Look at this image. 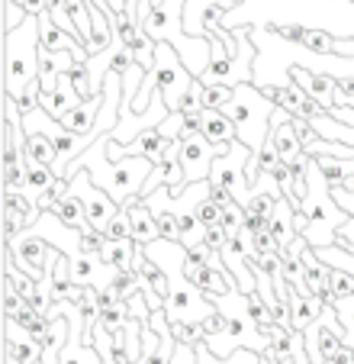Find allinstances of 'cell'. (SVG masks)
<instances>
[{
	"label": "cell",
	"instance_id": "6da1fadb",
	"mask_svg": "<svg viewBox=\"0 0 354 364\" xmlns=\"http://www.w3.org/2000/svg\"><path fill=\"white\" fill-rule=\"evenodd\" d=\"M107 139H97L90 149H84L81 155H77L75 161L68 165V171H65V178H75L77 171H84L87 168L90 178L97 181V184L103 187V191L109 193V197L116 200V203H126L129 197H142V184L149 181V174L155 171V161L142 159V155H129V159L123 161H109L107 155Z\"/></svg>",
	"mask_w": 354,
	"mask_h": 364
},
{
	"label": "cell",
	"instance_id": "7a4b0ae2",
	"mask_svg": "<svg viewBox=\"0 0 354 364\" xmlns=\"http://www.w3.org/2000/svg\"><path fill=\"white\" fill-rule=\"evenodd\" d=\"M39 16H26L4 39L7 52V97L20 100L36 81H39Z\"/></svg>",
	"mask_w": 354,
	"mask_h": 364
},
{
	"label": "cell",
	"instance_id": "3957f363",
	"mask_svg": "<svg viewBox=\"0 0 354 364\" xmlns=\"http://www.w3.org/2000/svg\"><path fill=\"white\" fill-rule=\"evenodd\" d=\"M225 117L235 123L239 139L248 145L252 151H258L267 142L271 132V117H274V103L261 94V87L254 81H242L235 84V94L225 107H219Z\"/></svg>",
	"mask_w": 354,
	"mask_h": 364
},
{
	"label": "cell",
	"instance_id": "277c9868",
	"mask_svg": "<svg viewBox=\"0 0 354 364\" xmlns=\"http://www.w3.org/2000/svg\"><path fill=\"white\" fill-rule=\"evenodd\" d=\"M155 75H158V90H161L168 110H181V97L191 87L193 75L187 65H181V52L174 48V42H158L155 46Z\"/></svg>",
	"mask_w": 354,
	"mask_h": 364
},
{
	"label": "cell",
	"instance_id": "5b68a950",
	"mask_svg": "<svg viewBox=\"0 0 354 364\" xmlns=\"http://www.w3.org/2000/svg\"><path fill=\"white\" fill-rule=\"evenodd\" d=\"M229 149L232 145H213L203 132L191 139H177V151H181V165H184L187 184H203L213 174V161L219 155H225Z\"/></svg>",
	"mask_w": 354,
	"mask_h": 364
},
{
	"label": "cell",
	"instance_id": "8992f818",
	"mask_svg": "<svg viewBox=\"0 0 354 364\" xmlns=\"http://www.w3.org/2000/svg\"><path fill=\"white\" fill-rule=\"evenodd\" d=\"M71 191H75L77 197L84 200V210H87L90 229H100V232H107L109 220L119 213V203H116V200L109 197V193L103 191V187L97 184L94 178H90L87 168H84L81 174H75V178H71Z\"/></svg>",
	"mask_w": 354,
	"mask_h": 364
},
{
	"label": "cell",
	"instance_id": "52a82bcc",
	"mask_svg": "<svg viewBox=\"0 0 354 364\" xmlns=\"http://www.w3.org/2000/svg\"><path fill=\"white\" fill-rule=\"evenodd\" d=\"M213 309H216L213 300L200 287H193L187 277H184V284H171L168 296H164V313H168L171 323H181V319L200 323L203 316H210Z\"/></svg>",
	"mask_w": 354,
	"mask_h": 364
},
{
	"label": "cell",
	"instance_id": "ba28073f",
	"mask_svg": "<svg viewBox=\"0 0 354 364\" xmlns=\"http://www.w3.org/2000/svg\"><path fill=\"white\" fill-rule=\"evenodd\" d=\"M248 159H252V149H248L242 139H235V142H232V149L213 161V174H210V178L219 181L222 187H229V191L235 193V200H242L248 193V187H252L248 174H242V168L248 165Z\"/></svg>",
	"mask_w": 354,
	"mask_h": 364
},
{
	"label": "cell",
	"instance_id": "9c48e42d",
	"mask_svg": "<svg viewBox=\"0 0 354 364\" xmlns=\"http://www.w3.org/2000/svg\"><path fill=\"white\" fill-rule=\"evenodd\" d=\"M48 255H52V248H48V242L42 239V235L23 232V235H16L14 242H7V258L23 274H33L36 281L48 277V262H52Z\"/></svg>",
	"mask_w": 354,
	"mask_h": 364
},
{
	"label": "cell",
	"instance_id": "30bf717a",
	"mask_svg": "<svg viewBox=\"0 0 354 364\" xmlns=\"http://www.w3.org/2000/svg\"><path fill=\"white\" fill-rule=\"evenodd\" d=\"M184 277L193 284V287L203 290L210 300L229 296L232 290L239 287V284H235V277L225 274V271L216 268V264H191V262H184Z\"/></svg>",
	"mask_w": 354,
	"mask_h": 364
},
{
	"label": "cell",
	"instance_id": "8fae6325",
	"mask_svg": "<svg viewBox=\"0 0 354 364\" xmlns=\"http://www.w3.org/2000/svg\"><path fill=\"white\" fill-rule=\"evenodd\" d=\"M290 81L300 84L313 100H319L326 107V113L332 110L335 103H338V77H328V75H316V71H306L300 65H293L290 68Z\"/></svg>",
	"mask_w": 354,
	"mask_h": 364
},
{
	"label": "cell",
	"instance_id": "7c38bea8",
	"mask_svg": "<svg viewBox=\"0 0 354 364\" xmlns=\"http://www.w3.org/2000/svg\"><path fill=\"white\" fill-rule=\"evenodd\" d=\"M129 213V223H132V239L139 242V245H151V242H158L161 235H158V226H155V210H151V203L145 197H129L126 203H119Z\"/></svg>",
	"mask_w": 354,
	"mask_h": 364
},
{
	"label": "cell",
	"instance_id": "4fadbf2b",
	"mask_svg": "<svg viewBox=\"0 0 354 364\" xmlns=\"http://www.w3.org/2000/svg\"><path fill=\"white\" fill-rule=\"evenodd\" d=\"M100 110H103V90L100 94H94V97H87V100H81L77 107H71V110L62 117V126L65 129H71L75 136H94V126H97Z\"/></svg>",
	"mask_w": 354,
	"mask_h": 364
},
{
	"label": "cell",
	"instance_id": "5bb4252c",
	"mask_svg": "<svg viewBox=\"0 0 354 364\" xmlns=\"http://www.w3.org/2000/svg\"><path fill=\"white\" fill-rule=\"evenodd\" d=\"M45 213H52L55 220L62 223L65 229H71V232H84V229H90L87 223V210H84V200L77 197L75 191H68L58 203L52 206V210H45Z\"/></svg>",
	"mask_w": 354,
	"mask_h": 364
},
{
	"label": "cell",
	"instance_id": "9a60e30c",
	"mask_svg": "<svg viewBox=\"0 0 354 364\" xmlns=\"http://www.w3.org/2000/svg\"><path fill=\"white\" fill-rule=\"evenodd\" d=\"M20 149L29 161H39V165H48L55 171L58 165V149H55V139L48 132H23L20 129Z\"/></svg>",
	"mask_w": 354,
	"mask_h": 364
},
{
	"label": "cell",
	"instance_id": "2e32d148",
	"mask_svg": "<svg viewBox=\"0 0 354 364\" xmlns=\"http://www.w3.org/2000/svg\"><path fill=\"white\" fill-rule=\"evenodd\" d=\"M84 97L75 90V84L68 81V75H62V81H58V87L52 90V94H42V110L48 113V117L62 119L65 113L71 110V107H77Z\"/></svg>",
	"mask_w": 354,
	"mask_h": 364
},
{
	"label": "cell",
	"instance_id": "e0dca14e",
	"mask_svg": "<svg viewBox=\"0 0 354 364\" xmlns=\"http://www.w3.org/2000/svg\"><path fill=\"white\" fill-rule=\"evenodd\" d=\"M171 145H174V139H168L158 126H151V129H145L132 145H126V151H129V155H142V159H149L158 165V161L168 155Z\"/></svg>",
	"mask_w": 354,
	"mask_h": 364
},
{
	"label": "cell",
	"instance_id": "ac0fdd59",
	"mask_svg": "<svg viewBox=\"0 0 354 364\" xmlns=\"http://www.w3.org/2000/svg\"><path fill=\"white\" fill-rule=\"evenodd\" d=\"M322 303L316 300V296H309V294H303V290H296V287H290V313H293V332H306L309 326L319 319V313H322Z\"/></svg>",
	"mask_w": 354,
	"mask_h": 364
},
{
	"label": "cell",
	"instance_id": "d6986e66",
	"mask_svg": "<svg viewBox=\"0 0 354 364\" xmlns=\"http://www.w3.org/2000/svg\"><path fill=\"white\" fill-rule=\"evenodd\" d=\"M203 136L210 139L213 145H232L239 139V129H235V123H232L222 110L203 107Z\"/></svg>",
	"mask_w": 354,
	"mask_h": 364
},
{
	"label": "cell",
	"instance_id": "ffe728a7",
	"mask_svg": "<svg viewBox=\"0 0 354 364\" xmlns=\"http://www.w3.org/2000/svg\"><path fill=\"white\" fill-rule=\"evenodd\" d=\"M300 210L309 216V223H319V226H332V229H341L348 220H351V216H348L341 206H332L328 200H322V197H306Z\"/></svg>",
	"mask_w": 354,
	"mask_h": 364
},
{
	"label": "cell",
	"instance_id": "44dd1931",
	"mask_svg": "<svg viewBox=\"0 0 354 364\" xmlns=\"http://www.w3.org/2000/svg\"><path fill=\"white\" fill-rule=\"evenodd\" d=\"M4 351L14 355V358H20L23 364H39L45 348H42L33 336H26V332H23V338H20L16 336V323L14 319H7V342H4Z\"/></svg>",
	"mask_w": 354,
	"mask_h": 364
},
{
	"label": "cell",
	"instance_id": "7402d4cb",
	"mask_svg": "<svg viewBox=\"0 0 354 364\" xmlns=\"http://www.w3.org/2000/svg\"><path fill=\"white\" fill-rule=\"evenodd\" d=\"M136 252H139V242L136 239H107V248L100 252V258L116 271H126L132 268L136 262Z\"/></svg>",
	"mask_w": 354,
	"mask_h": 364
},
{
	"label": "cell",
	"instance_id": "603a6c76",
	"mask_svg": "<svg viewBox=\"0 0 354 364\" xmlns=\"http://www.w3.org/2000/svg\"><path fill=\"white\" fill-rule=\"evenodd\" d=\"M245 313L252 316V323L258 326L261 332H267L271 326H277V323H274V313H271V303L261 300L258 290H248V294H245Z\"/></svg>",
	"mask_w": 354,
	"mask_h": 364
},
{
	"label": "cell",
	"instance_id": "cb8c5ba5",
	"mask_svg": "<svg viewBox=\"0 0 354 364\" xmlns=\"http://www.w3.org/2000/svg\"><path fill=\"white\" fill-rule=\"evenodd\" d=\"M4 206H10V210H16V213L23 216V223H26V229L33 226L36 220H39L45 210L39 206V200H29V197H23L20 191H7L4 193Z\"/></svg>",
	"mask_w": 354,
	"mask_h": 364
},
{
	"label": "cell",
	"instance_id": "d4e9b609",
	"mask_svg": "<svg viewBox=\"0 0 354 364\" xmlns=\"http://www.w3.org/2000/svg\"><path fill=\"white\" fill-rule=\"evenodd\" d=\"M109 287H113V294L119 296V300H132V296L142 290V277L136 274L132 268H126V271H113L109 274Z\"/></svg>",
	"mask_w": 354,
	"mask_h": 364
},
{
	"label": "cell",
	"instance_id": "484cf974",
	"mask_svg": "<svg viewBox=\"0 0 354 364\" xmlns=\"http://www.w3.org/2000/svg\"><path fill=\"white\" fill-rule=\"evenodd\" d=\"M103 264L107 262L100 255H77V262L71 264V277H75V284H97V274H100Z\"/></svg>",
	"mask_w": 354,
	"mask_h": 364
},
{
	"label": "cell",
	"instance_id": "4316f807",
	"mask_svg": "<svg viewBox=\"0 0 354 364\" xmlns=\"http://www.w3.org/2000/svg\"><path fill=\"white\" fill-rule=\"evenodd\" d=\"M300 46L309 48V52H316V55H338V39H332L326 29H309L306 26V36H303Z\"/></svg>",
	"mask_w": 354,
	"mask_h": 364
},
{
	"label": "cell",
	"instance_id": "83f0119b",
	"mask_svg": "<svg viewBox=\"0 0 354 364\" xmlns=\"http://www.w3.org/2000/svg\"><path fill=\"white\" fill-rule=\"evenodd\" d=\"M155 46H158V42L151 39V36L142 29V33H139L136 39H132V46H126V48H132V55H136V62L142 65L145 71H151V68H155Z\"/></svg>",
	"mask_w": 354,
	"mask_h": 364
},
{
	"label": "cell",
	"instance_id": "f1b7e54d",
	"mask_svg": "<svg viewBox=\"0 0 354 364\" xmlns=\"http://www.w3.org/2000/svg\"><path fill=\"white\" fill-rule=\"evenodd\" d=\"M151 210H155V206H151ZM155 226L164 242H181V220H177L174 210H155ZM181 245H184V242H181Z\"/></svg>",
	"mask_w": 354,
	"mask_h": 364
},
{
	"label": "cell",
	"instance_id": "f546056e",
	"mask_svg": "<svg viewBox=\"0 0 354 364\" xmlns=\"http://www.w3.org/2000/svg\"><path fill=\"white\" fill-rule=\"evenodd\" d=\"M328 290H332L338 300L354 296V274L351 271H341V268H332V264H328Z\"/></svg>",
	"mask_w": 354,
	"mask_h": 364
},
{
	"label": "cell",
	"instance_id": "4dcf8cb0",
	"mask_svg": "<svg viewBox=\"0 0 354 364\" xmlns=\"http://www.w3.org/2000/svg\"><path fill=\"white\" fill-rule=\"evenodd\" d=\"M171 329H174V338L181 345H200L206 342V332L200 323H193V319H181V323H171Z\"/></svg>",
	"mask_w": 354,
	"mask_h": 364
},
{
	"label": "cell",
	"instance_id": "1f68e13d",
	"mask_svg": "<svg viewBox=\"0 0 354 364\" xmlns=\"http://www.w3.org/2000/svg\"><path fill=\"white\" fill-rule=\"evenodd\" d=\"M103 248H107V232H100V229L77 232V255H100Z\"/></svg>",
	"mask_w": 354,
	"mask_h": 364
},
{
	"label": "cell",
	"instance_id": "d6a6232c",
	"mask_svg": "<svg viewBox=\"0 0 354 364\" xmlns=\"http://www.w3.org/2000/svg\"><path fill=\"white\" fill-rule=\"evenodd\" d=\"M235 94V84H203V107H225Z\"/></svg>",
	"mask_w": 354,
	"mask_h": 364
},
{
	"label": "cell",
	"instance_id": "836d02e7",
	"mask_svg": "<svg viewBox=\"0 0 354 364\" xmlns=\"http://www.w3.org/2000/svg\"><path fill=\"white\" fill-rule=\"evenodd\" d=\"M335 232H338V229L319 226V223H309L306 232H300V235H306L309 248H328V245H335Z\"/></svg>",
	"mask_w": 354,
	"mask_h": 364
},
{
	"label": "cell",
	"instance_id": "e575fe53",
	"mask_svg": "<svg viewBox=\"0 0 354 364\" xmlns=\"http://www.w3.org/2000/svg\"><path fill=\"white\" fill-rule=\"evenodd\" d=\"M193 213H197V220L203 223V229H206V226H216V223H222V206L213 203L210 197H200L197 203H193Z\"/></svg>",
	"mask_w": 354,
	"mask_h": 364
},
{
	"label": "cell",
	"instance_id": "d590c367",
	"mask_svg": "<svg viewBox=\"0 0 354 364\" xmlns=\"http://www.w3.org/2000/svg\"><path fill=\"white\" fill-rule=\"evenodd\" d=\"M277 200L280 197H274V193H252V197L245 200V210L248 213H258V216H274Z\"/></svg>",
	"mask_w": 354,
	"mask_h": 364
},
{
	"label": "cell",
	"instance_id": "8d00e7d4",
	"mask_svg": "<svg viewBox=\"0 0 354 364\" xmlns=\"http://www.w3.org/2000/svg\"><path fill=\"white\" fill-rule=\"evenodd\" d=\"M181 110H184V113L203 110V81H200V77H193L191 87L184 90V97H181Z\"/></svg>",
	"mask_w": 354,
	"mask_h": 364
},
{
	"label": "cell",
	"instance_id": "74e56055",
	"mask_svg": "<svg viewBox=\"0 0 354 364\" xmlns=\"http://www.w3.org/2000/svg\"><path fill=\"white\" fill-rule=\"evenodd\" d=\"M107 239H132V223H129V213H126L123 206H119V213L109 220Z\"/></svg>",
	"mask_w": 354,
	"mask_h": 364
},
{
	"label": "cell",
	"instance_id": "f35d334b",
	"mask_svg": "<svg viewBox=\"0 0 354 364\" xmlns=\"http://www.w3.org/2000/svg\"><path fill=\"white\" fill-rule=\"evenodd\" d=\"M267 33H274V36H280V39L296 42V46H300L303 36H306V26H300V23H271Z\"/></svg>",
	"mask_w": 354,
	"mask_h": 364
},
{
	"label": "cell",
	"instance_id": "ab89813d",
	"mask_svg": "<svg viewBox=\"0 0 354 364\" xmlns=\"http://www.w3.org/2000/svg\"><path fill=\"white\" fill-rule=\"evenodd\" d=\"M328 197H332L335 206H341L348 216L354 220V193L351 191H341V187H328Z\"/></svg>",
	"mask_w": 354,
	"mask_h": 364
},
{
	"label": "cell",
	"instance_id": "60d3db41",
	"mask_svg": "<svg viewBox=\"0 0 354 364\" xmlns=\"http://www.w3.org/2000/svg\"><path fill=\"white\" fill-rule=\"evenodd\" d=\"M181 119H184V117H181V110H174V113H168V119H164L158 129H161L168 139H174V142H177V139H181Z\"/></svg>",
	"mask_w": 354,
	"mask_h": 364
},
{
	"label": "cell",
	"instance_id": "b9f144b4",
	"mask_svg": "<svg viewBox=\"0 0 354 364\" xmlns=\"http://www.w3.org/2000/svg\"><path fill=\"white\" fill-rule=\"evenodd\" d=\"M26 16H29V14L20 7V4H14V0H7V33H10V29H16V26H20V23L26 20Z\"/></svg>",
	"mask_w": 354,
	"mask_h": 364
},
{
	"label": "cell",
	"instance_id": "7bdbcfd3",
	"mask_svg": "<svg viewBox=\"0 0 354 364\" xmlns=\"http://www.w3.org/2000/svg\"><path fill=\"white\" fill-rule=\"evenodd\" d=\"M45 4H48V0H23L20 7L26 10L29 16H39V14H45Z\"/></svg>",
	"mask_w": 354,
	"mask_h": 364
},
{
	"label": "cell",
	"instance_id": "ee69618b",
	"mask_svg": "<svg viewBox=\"0 0 354 364\" xmlns=\"http://www.w3.org/2000/svg\"><path fill=\"white\" fill-rule=\"evenodd\" d=\"M338 94L354 100V77H338Z\"/></svg>",
	"mask_w": 354,
	"mask_h": 364
},
{
	"label": "cell",
	"instance_id": "f6af8a7d",
	"mask_svg": "<svg viewBox=\"0 0 354 364\" xmlns=\"http://www.w3.org/2000/svg\"><path fill=\"white\" fill-rule=\"evenodd\" d=\"M338 55L341 58H354V36H348V39H338Z\"/></svg>",
	"mask_w": 354,
	"mask_h": 364
},
{
	"label": "cell",
	"instance_id": "bcb514c9",
	"mask_svg": "<svg viewBox=\"0 0 354 364\" xmlns=\"http://www.w3.org/2000/svg\"><path fill=\"white\" fill-rule=\"evenodd\" d=\"M335 245H341V248H348V252H354V239H338V235H335Z\"/></svg>",
	"mask_w": 354,
	"mask_h": 364
},
{
	"label": "cell",
	"instance_id": "7dc6e473",
	"mask_svg": "<svg viewBox=\"0 0 354 364\" xmlns=\"http://www.w3.org/2000/svg\"><path fill=\"white\" fill-rule=\"evenodd\" d=\"M4 364H23L20 358H14V355H4Z\"/></svg>",
	"mask_w": 354,
	"mask_h": 364
},
{
	"label": "cell",
	"instance_id": "c3c4849f",
	"mask_svg": "<svg viewBox=\"0 0 354 364\" xmlns=\"http://www.w3.org/2000/svg\"><path fill=\"white\" fill-rule=\"evenodd\" d=\"M14 4H23V0H14Z\"/></svg>",
	"mask_w": 354,
	"mask_h": 364
},
{
	"label": "cell",
	"instance_id": "681fc988",
	"mask_svg": "<svg viewBox=\"0 0 354 364\" xmlns=\"http://www.w3.org/2000/svg\"><path fill=\"white\" fill-rule=\"evenodd\" d=\"M103 364H109V361H103Z\"/></svg>",
	"mask_w": 354,
	"mask_h": 364
},
{
	"label": "cell",
	"instance_id": "f907efd6",
	"mask_svg": "<svg viewBox=\"0 0 354 364\" xmlns=\"http://www.w3.org/2000/svg\"><path fill=\"white\" fill-rule=\"evenodd\" d=\"M39 364H42V361H39Z\"/></svg>",
	"mask_w": 354,
	"mask_h": 364
}]
</instances>
